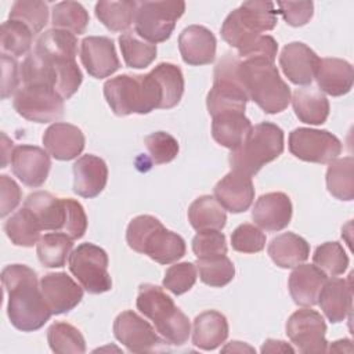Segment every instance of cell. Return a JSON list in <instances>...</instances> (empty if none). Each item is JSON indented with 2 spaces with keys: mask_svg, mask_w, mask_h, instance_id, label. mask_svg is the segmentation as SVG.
<instances>
[{
  "mask_svg": "<svg viewBox=\"0 0 354 354\" xmlns=\"http://www.w3.org/2000/svg\"><path fill=\"white\" fill-rule=\"evenodd\" d=\"M1 282L8 295L7 315L12 326L22 332L44 326L53 311L43 297L36 271L25 264H10L1 271Z\"/></svg>",
  "mask_w": 354,
  "mask_h": 354,
  "instance_id": "cell-1",
  "label": "cell"
},
{
  "mask_svg": "<svg viewBox=\"0 0 354 354\" xmlns=\"http://www.w3.org/2000/svg\"><path fill=\"white\" fill-rule=\"evenodd\" d=\"M236 73L248 98L266 113L274 115L288 108L292 98L290 87L281 77L274 61L239 58Z\"/></svg>",
  "mask_w": 354,
  "mask_h": 354,
  "instance_id": "cell-2",
  "label": "cell"
},
{
  "mask_svg": "<svg viewBox=\"0 0 354 354\" xmlns=\"http://www.w3.org/2000/svg\"><path fill=\"white\" fill-rule=\"evenodd\" d=\"M127 245L159 264H171L185 254V241L167 230L160 220L151 214L134 217L126 230Z\"/></svg>",
  "mask_w": 354,
  "mask_h": 354,
  "instance_id": "cell-3",
  "label": "cell"
},
{
  "mask_svg": "<svg viewBox=\"0 0 354 354\" xmlns=\"http://www.w3.org/2000/svg\"><path fill=\"white\" fill-rule=\"evenodd\" d=\"M137 310L151 319L158 335L169 344L183 346L188 342L191 324L160 286L141 283L136 300Z\"/></svg>",
  "mask_w": 354,
  "mask_h": 354,
  "instance_id": "cell-4",
  "label": "cell"
},
{
  "mask_svg": "<svg viewBox=\"0 0 354 354\" xmlns=\"http://www.w3.org/2000/svg\"><path fill=\"white\" fill-rule=\"evenodd\" d=\"M278 24V11L272 1H245L231 11L221 25V37L238 54L257 41L263 32L272 30Z\"/></svg>",
  "mask_w": 354,
  "mask_h": 354,
  "instance_id": "cell-5",
  "label": "cell"
},
{
  "mask_svg": "<svg viewBox=\"0 0 354 354\" xmlns=\"http://www.w3.org/2000/svg\"><path fill=\"white\" fill-rule=\"evenodd\" d=\"M104 95L116 116L160 109V93L151 73L111 77L104 84Z\"/></svg>",
  "mask_w": 354,
  "mask_h": 354,
  "instance_id": "cell-6",
  "label": "cell"
},
{
  "mask_svg": "<svg viewBox=\"0 0 354 354\" xmlns=\"http://www.w3.org/2000/svg\"><path fill=\"white\" fill-rule=\"evenodd\" d=\"M22 84L44 83L57 90L64 98H71L80 87L83 75L76 58L48 55L36 50L30 51L19 66Z\"/></svg>",
  "mask_w": 354,
  "mask_h": 354,
  "instance_id": "cell-7",
  "label": "cell"
},
{
  "mask_svg": "<svg viewBox=\"0 0 354 354\" xmlns=\"http://www.w3.org/2000/svg\"><path fill=\"white\" fill-rule=\"evenodd\" d=\"M283 152V131L271 122H261L252 127L243 142L231 151L228 162L231 170L254 176L259 170Z\"/></svg>",
  "mask_w": 354,
  "mask_h": 354,
  "instance_id": "cell-8",
  "label": "cell"
},
{
  "mask_svg": "<svg viewBox=\"0 0 354 354\" xmlns=\"http://www.w3.org/2000/svg\"><path fill=\"white\" fill-rule=\"evenodd\" d=\"M239 57L227 53L214 68L213 86L206 97L210 116L225 112H245L249 101L236 73Z\"/></svg>",
  "mask_w": 354,
  "mask_h": 354,
  "instance_id": "cell-9",
  "label": "cell"
},
{
  "mask_svg": "<svg viewBox=\"0 0 354 354\" xmlns=\"http://www.w3.org/2000/svg\"><path fill=\"white\" fill-rule=\"evenodd\" d=\"M184 11L185 3L181 0L141 1L134 17V30L140 37L152 44L166 41Z\"/></svg>",
  "mask_w": 354,
  "mask_h": 354,
  "instance_id": "cell-10",
  "label": "cell"
},
{
  "mask_svg": "<svg viewBox=\"0 0 354 354\" xmlns=\"http://www.w3.org/2000/svg\"><path fill=\"white\" fill-rule=\"evenodd\" d=\"M108 263L106 252L90 242L77 245L68 259L69 271L83 289L91 295L111 290L112 279L108 272Z\"/></svg>",
  "mask_w": 354,
  "mask_h": 354,
  "instance_id": "cell-11",
  "label": "cell"
},
{
  "mask_svg": "<svg viewBox=\"0 0 354 354\" xmlns=\"http://www.w3.org/2000/svg\"><path fill=\"white\" fill-rule=\"evenodd\" d=\"M12 105L19 116L36 123L57 122L64 115V98L44 83L22 84L14 94Z\"/></svg>",
  "mask_w": 354,
  "mask_h": 354,
  "instance_id": "cell-12",
  "label": "cell"
},
{
  "mask_svg": "<svg viewBox=\"0 0 354 354\" xmlns=\"http://www.w3.org/2000/svg\"><path fill=\"white\" fill-rule=\"evenodd\" d=\"M289 151L297 159L313 163H329L342 152L340 140L328 130L297 127L290 131Z\"/></svg>",
  "mask_w": 354,
  "mask_h": 354,
  "instance_id": "cell-13",
  "label": "cell"
},
{
  "mask_svg": "<svg viewBox=\"0 0 354 354\" xmlns=\"http://www.w3.org/2000/svg\"><path fill=\"white\" fill-rule=\"evenodd\" d=\"M286 335L300 353L317 354L328 350L325 339L326 324L324 317L310 308L304 307L295 311L286 321Z\"/></svg>",
  "mask_w": 354,
  "mask_h": 354,
  "instance_id": "cell-14",
  "label": "cell"
},
{
  "mask_svg": "<svg viewBox=\"0 0 354 354\" xmlns=\"http://www.w3.org/2000/svg\"><path fill=\"white\" fill-rule=\"evenodd\" d=\"M113 335L130 353L152 351L165 342L148 321L131 310H126L115 318Z\"/></svg>",
  "mask_w": 354,
  "mask_h": 354,
  "instance_id": "cell-15",
  "label": "cell"
},
{
  "mask_svg": "<svg viewBox=\"0 0 354 354\" xmlns=\"http://www.w3.org/2000/svg\"><path fill=\"white\" fill-rule=\"evenodd\" d=\"M11 170L22 184L30 188L41 187L50 173V153L36 145H17L11 151Z\"/></svg>",
  "mask_w": 354,
  "mask_h": 354,
  "instance_id": "cell-16",
  "label": "cell"
},
{
  "mask_svg": "<svg viewBox=\"0 0 354 354\" xmlns=\"http://www.w3.org/2000/svg\"><path fill=\"white\" fill-rule=\"evenodd\" d=\"M80 59L87 73L95 79L108 77L120 66L115 43L106 36L84 37L80 41Z\"/></svg>",
  "mask_w": 354,
  "mask_h": 354,
  "instance_id": "cell-17",
  "label": "cell"
},
{
  "mask_svg": "<svg viewBox=\"0 0 354 354\" xmlns=\"http://www.w3.org/2000/svg\"><path fill=\"white\" fill-rule=\"evenodd\" d=\"M40 290L53 315L73 310L83 299V286L66 272H48L40 279Z\"/></svg>",
  "mask_w": 354,
  "mask_h": 354,
  "instance_id": "cell-18",
  "label": "cell"
},
{
  "mask_svg": "<svg viewBox=\"0 0 354 354\" xmlns=\"http://www.w3.org/2000/svg\"><path fill=\"white\" fill-rule=\"evenodd\" d=\"M319 57L301 41L288 43L279 54V66L283 75L297 86L311 84L319 64Z\"/></svg>",
  "mask_w": 354,
  "mask_h": 354,
  "instance_id": "cell-19",
  "label": "cell"
},
{
  "mask_svg": "<svg viewBox=\"0 0 354 354\" xmlns=\"http://www.w3.org/2000/svg\"><path fill=\"white\" fill-rule=\"evenodd\" d=\"M213 196L231 213L246 212L254 199L252 177L241 171L231 170L214 185Z\"/></svg>",
  "mask_w": 354,
  "mask_h": 354,
  "instance_id": "cell-20",
  "label": "cell"
},
{
  "mask_svg": "<svg viewBox=\"0 0 354 354\" xmlns=\"http://www.w3.org/2000/svg\"><path fill=\"white\" fill-rule=\"evenodd\" d=\"M41 141L46 151L57 160H72L77 158L86 144L83 131L77 126L65 122L50 124Z\"/></svg>",
  "mask_w": 354,
  "mask_h": 354,
  "instance_id": "cell-21",
  "label": "cell"
},
{
  "mask_svg": "<svg viewBox=\"0 0 354 354\" xmlns=\"http://www.w3.org/2000/svg\"><path fill=\"white\" fill-rule=\"evenodd\" d=\"M292 212V202L286 194L268 192L256 201L252 210V218L261 230L277 232L289 225Z\"/></svg>",
  "mask_w": 354,
  "mask_h": 354,
  "instance_id": "cell-22",
  "label": "cell"
},
{
  "mask_svg": "<svg viewBox=\"0 0 354 354\" xmlns=\"http://www.w3.org/2000/svg\"><path fill=\"white\" fill-rule=\"evenodd\" d=\"M216 36L202 25H189L178 36L181 58L192 66L212 64L216 58Z\"/></svg>",
  "mask_w": 354,
  "mask_h": 354,
  "instance_id": "cell-23",
  "label": "cell"
},
{
  "mask_svg": "<svg viewBox=\"0 0 354 354\" xmlns=\"http://www.w3.org/2000/svg\"><path fill=\"white\" fill-rule=\"evenodd\" d=\"M108 181V166L100 156L87 153L73 165V191L83 198H95Z\"/></svg>",
  "mask_w": 354,
  "mask_h": 354,
  "instance_id": "cell-24",
  "label": "cell"
},
{
  "mask_svg": "<svg viewBox=\"0 0 354 354\" xmlns=\"http://www.w3.org/2000/svg\"><path fill=\"white\" fill-rule=\"evenodd\" d=\"M328 279L314 264H299L289 275L288 288L293 301L297 306L313 307L318 303V296Z\"/></svg>",
  "mask_w": 354,
  "mask_h": 354,
  "instance_id": "cell-25",
  "label": "cell"
},
{
  "mask_svg": "<svg viewBox=\"0 0 354 354\" xmlns=\"http://www.w3.org/2000/svg\"><path fill=\"white\" fill-rule=\"evenodd\" d=\"M24 206L30 210L41 230L64 231L66 218L65 198H58L47 191H36L28 195Z\"/></svg>",
  "mask_w": 354,
  "mask_h": 354,
  "instance_id": "cell-26",
  "label": "cell"
},
{
  "mask_svg": "<svg viewBox=\"0 0 354 354\" xmlns=\"http://www.w3.org/2000/svg\"><path fill=\"white\" fill-rule=\"evenodd\" d=\"M353 303V289H351V274L347 279L330 278L326 279L322 286L318 303L325 317L333 322H342L351 313Z\"/></svg>",
  "mask_w": 354,
  "mask_h": 354,
  "instance_id": "cell-27",
  "label": "cell"
},
{
  "mask_svg": "<svg viewBox=\"0 0 354 354\" xmlns=\"http://www.w3.org/2000/svg\"><path fill=\"white\" fill-rule=\"evenodd\" d=\"M314 79L319 90L332 97L347 94L353 87L354 71L350 62L340 58H321Z\"/></svg>",
  "mask_w": 354,
  "mask_h": 354,
  "instance_id": "cell-28",
  "label": "cell"
},
{
  "mask_svg": "<svg viewBox=\"0 0 354 354\" xmlns=\"http://www.w3.org/2000/svg\"><path fill=\"white\" fill-rule=\"evenodd\" d=\"M228 337L227 318L216 311L207 310L195 317L192 324V343L201 350H214Z\"/></svg>",
  "mask_w": 354,
  "mask_h": 354,
  "instance_id": "cell-29",
  "label": "cell"
},
{
  "mask_svg": "<svg viewBox=\"0 0 354 354\" xmlns=\"http://www.w3.org/2000/svg\"><path fill=\"white\" fill-rule=\"evenodd\" d=\"M252 127L245 112H225L212 116V136L214 141L231 151L243 142Z\"/></svg>",
  "mask_w": 354,
  "mask_h": 354,
  "instance_id": "cell-30",
  "label": "cell"
},
{
  "mask_svg": "<svg viewBox=\"0 0 354 354\" xmlns=\"http://www.w3.org/2000/svg\"><path fill=\"white\" fill-rule=\"evenodd\" d=\"M292 105L297 119L307 124H322L329 116V101L325 94L313 86L293 91Z\"/></svg>",
  "mask_w": 354,
  "mask_h": 354,
  "instance_id": "cell-31",
  "label": "cell"
},
{
  "mask_svg": "<svg viewBox=\"0 0 354 354\" xmlns=\"http://www.w3.org/2000/svg\"><path fill=\"white\" fill-rule=\"evenodd\" d=\"M267 252L278 267L295 268L308 259L310 245L295 232H283L270 242Z\"/></svg>",
  "mask_w": 354,
  "mask_h": 354,
  "instance_id": "cell-32",
  "label": "cell"
},
{
  "mask_svg": "<svg viewBox=\"0 0 354 354\" xmlns=\"http://www.w3.org/2000/svg\"><path fill=\"white\" fill-rule=\"evenodd\" d=\"M160 93V109L174 108L184 94V76L181 69L170 62L158 64L151 72Z\"/></svg>",
  "mask_w": 354,
  "mask_h": 354,
  "instance_id": "cell-33",
  "label": "cell"
},
{
  "mask_svg": "<svg viewBox=\"0 0 354 354\" xmlns=\"http://www.w3.org/2000/svg\"><path fill=\"white\" fill-rule=\"evenodd\" d=\"M188 221L196 231L223 230L227 223L225 209L212 195L196 198L188 207Z\"/></svg>",
  "mask_w": 354,
  "mask_h": 354,
  "instance_id": "cell-34",
  "label": "cell"
},
{
  "mask_svg": "<svg viewBox=\"0 0 354 354\" xmlns=\"http://www.w3.org/2000/svg\"><path fill=\"white\" fill-rule=\"evenodd\" d=\"M138 3L133 0L98 1L94 12L100 22L111 32H124L134 22Z\"/></svg>",
  "mask_w": 354,
  "mask_h": 354,
  "instance_id": "cell-35",
  "label": "cell"
},
{
  "mask_svg": "<svg viewBox=\"0 0 354 354\" xmlns=\"http://www.w3.org/2000/svg\"><path fill=\"white\" fill-rule=\"evenodd\" d=\"M326 188L332 196L340 201L354 198V159L353 156L336 158L329 162L326 170Z\"/></svg>",
  "mask_w": 354,
  "mask_h": 354,
  "instance_id": "cell-36",
  "label": "cell"
},
{
  "mask_svg": "<svg viewBox=\"0 0 354 354\" xmlns=\"http://www.w3.org/2000/svg\"><path fill=\"white\" fill-rule=\"evenodd\" d=\"M73 248V239L61 231L44 234L36 246L39 261L47 268L64 267Z\"/></svg>",
  "mask_w": 354,
  "mask_h": 354,
  "instance_id": "cell-37",
  "label": "cell"
},
{
  "mask_svg": "<svg viewBox=\"0 0 354 354\" xmlns=\"http://www.w3.org/2000/svg\"><path fill=\"white\" fill-rule=\"evenodd\" d=\"M40 231L43 230L37 220L25 206L4 223V232L15 246L32 248L33 245H37L41 238Z\"/></svg>",
  "mask_w": 354,
  "mask_h": 354,
  "instance_id": "cell-38",
  "label": "cell"
},
{
  "mask_svg": "<svg viewBox=\"0 0 354 354\" xmlns=\"http://www.w3.org/2000/svg\"><path fill=\"white\" fill-rule=\"evenodd\" d=\"M119 47L129 68L142 69L149 66L156 58V44L140 37L136 30H126L119 36Z\"/></svg>",
  "mask_w": 354,
  "mask_h": 354,
  "instance_id": "cell-39",
  "label": "cell"
},
{
  "mask_svg": "<svg viewBox=\"0 0 354 354\" xmlns=\"http://www.w3.org/2000/svg\"><path fill=\"white\" fill-rule=\"evenodd\" d=\"M32 30L22 22L7 19L1 24L0 29V47L1 54L18 58L29 53L33 41Z\"/></svg>",
  "mask_w": 354,
  "mask_h": 354,
  "instance_id": "cell-40",
  "label": "cell"
},
{
  "mask_svg": "<svg viewBox=\"0 0 354 354\" xmlns=\"http://www.w3.org/2000/svg\"><path fill=\"white\" fill-rule=\"evenodd\" d=\"M88 12L77 1H61L53 7L51 24L57 29L68 30L73 35H82L88 25Z\"/></svg>",
  "mask_w": 354,
  "mask_h": 354,
  "instance_id": "cell-41",
  "label": "cell"
},
{
  "mask_svg": "<svg viewBox=\"0 0 354 354\" xmlns=\"http://www.w3.org/2000/svg\"><path fill=\"white\" fill-rule=\"evenodd\" d=\"M195 266L201 281L212 288H223L235 277V266L225 254L196 259Z\"/></svg>",
  "mask_w": 354,
  "mask_h": 354,
  "instance_id": "cell-42",
  "label": "cell"
},
{
  "mask_svg": "<svg viewBox=\"0 0 354 354\" xmlns=\"http://www.w3.org/2000/svg\"><path fill=\"white\" fill-rule=\"evenodd\" d=\"M47 342L50 348L58 354L84 353L86 342L77 328L68 322H54L47 329Z\"/></svg>",
  "mask_w": 354,
  "mask_h": 354,
  "instance_id": "cell-43",
  "label": "cell"
},
{
  "mask_svg": "<svg viewBox=\"0 0 354 354\" xmlns=\"http://www.w3.org/2000/svg\"><path fill=\"white\" fill-rule=\"evenodd\" d=\"M35 50L48 55H61V57H72L77 55V37L76 35L64 30L51 28L43 32L35 44Z\"/></svg>",
  "mask_w": 354,
  "mask_h": 354,
  "instance_id": "cell-44",
  "label": "cell"
},
{
  "mask_svg": "<svg viewBox=\"0 0 354 354\" xmlns=\"http://www.w3.org/2000/svg\"><path fill=\"white\" fill-rule=\"evenodd\" d=\"M313 264L329 277H337L346 272L348 256L339 242H325L317 246L313 254Z\"/></svg>",
  "mask_w": 354,
  "mask_h": 354,
  "instance_id": "cell-45",
  "label": "cell"
},
{
  "mask_svg": "<svg viewBox=\"0 0 354 354\" xmlns=\"http://www.w3.org/2000/svg\"><path fill=\"white\" fill-rule=\"evenodd\" d=\"M8 19L25 24L33 35L41 32L48 22V7L40 0H18L12 4Z\"/></svg>",
  "mask_w": 354,
  "mask_h": 354,
  "instance_id": "cell-46",
  "label": "cell"
},
{
  "mask_svg": "<svg viewBox=\"0 0 354 354\" xmlns=\"http://www.w3.org/2000/svg\"><path fill=\"white\" fill-rule=\"evenodd\" d=\"M198 270L194 263L183 261L170 266L163 277L162 285L171 293L180 296L188 292L196 282Z\"/></svg>",
  "mask_w": 354,
  "mask_h": 354,
  "instance_id": "cell-47",
  "label": "cell"
},
{
  "mask_svg": "<svg viewBox=\"0 0 354 354\" xmlns=\"http://www.w3.org/2000/svg\"><path fill=\"white\" fill-rule=\"evenodd\" d=\"M145 147L149 153V159L155 165H165L171 162L178 153L177 140L166 131H155L145 137Z\"/></svg>",
  "mask_w": 354,
  "mask_h": 354,
  "instance_id": "cell-48",
  "label": "cell"
},
{
  "mask_svg": "<svg viewBox=\"0 0 354 354\" xmlns=\"http://www.w3.org/2000/svg\"><path fill=\"white\" fill-rule=\"evenodd\" d=\"M266 234L256 225L243 223L231 234V246L241 253H259L266 246Z\"/></svg>",
  "mask_w": 354,
  "mask_h": 354,
  "instance_id": "cell-49",
  "label": "cell"
},
{
  "mask_svg": "<svg viewBox=\"0 0 354 354\" xmlns=\"http://www.w3.org/2000/svg\"><path fill=\"white\" fill-rule=\"evenodd\" d=\"M225 235L218 230H203L192 239V252L196 259H206L227 254Z\"/></svg>",
  "mask_w": 354,
  "mask_h": 354,
  "instance_id": "cell-50",
  "label": "cell"
},
{
  "mask_svg": "<svg viewBox=\"0 0 354 354\" xmlns=\"http://www.w3.org/2000/svg\"><path fill=\"white\" fill-rule=\"evenodd\" d=\"M277 6L285 22L295 28L306 25L314 14L313 1H278Z\"/></svg>",
  "mask_w": 354,
  "mask_h": 354,
  "instance_id": "cell-51",
  "label": "cell"
},
{
  "mask_svg": "<svg viewBox=\"0 0 354 354\" xmlns=\"http://www.w3.org/2000/svg\"><path fill=\"white\" fill-rule=\"evenodd\" d=\"M65 202H66V218H65V225L62 232L69 235L73 241L80 239L87 230L86 212L82 203L72 198H65Z\"/></svg>",
  "mask_w": 354,
  "mask_h": 354,
  "instance_id": "cell-52",
  "label": "cell"
},
{
  "mask_svg": "<svg viewBox=\"0 0 354 354\" xmlns=\"http://www.w3.org/2000/svg\"><path fill=\"white\" fill-rule=\"evenodd\" d=\"M0 216L10 214L21 202L22 191L19 185L8 176H0Z\"/></svg>",
  "mask_w": 354,
  "mask_h": 354,
  "instance_id": "cell-53",
  "label": "cell"
},
{
  "mask_svg": "<svg viewBox=\"0 0 354 354\" xmlns=\"http://www.w3.org/2000/svg\"><path fill=\"white\" fill-rule=\"evenodd\" d=\"M1 66H3V79H1V98L6 100L11 94L17 93L19 88V65L15 58L1 54Z\"/></svg>",
  "mask_w": 354,
  "mask_h": 354,
  "instance_id": "cell-54",
  "label": "cell"
},
{
  "mask_svg": "<svg viewBox=\"0 0 354 354\" xmlns=\"http://www.w3.org/2000/svg\"><path fill=\"white\" fill-rule=\"evenodd\" d=\"M295 350L282 340L267 339L261 347V353H293Z\"/></svg>",
  "mask_w": 354,
  "mask_h": 354,
  "instance_id": "cell-55",
  "label": "cell"
},
{
  "mask_svg": "<svg viewBox=\"0 0 354 354\" xmlns=\"http://www.w3.org/2000/svg\"><path fill=\"white\" fill-rule=\"evenodd\" d=\"M223 353H228V351H232V353H243V351H249V353H253L254 348H252L248 344H243L242 342H231L230 344H227L223 350Z\"/></svg>",
  "mask_w": 354,
  "mask_h": 354,
  "instance_id": "cell-56",
  "label": "cell"
}]
</instances>
